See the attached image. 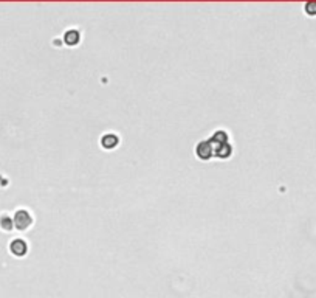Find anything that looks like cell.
Returning <instances> with one entry per match:
<instances>
[{
	"label": "cell",
	"mask_w": 316,
	"mask_h": 298,
	"mask_svg": "<svg viewBox=\"0 0 316 298\" xmlns=\"http://www.w3.org/2000/svg\"><path fill=\"white\" fill-rule=\"evenodd\" d=\"M211 144H220V143H228V137H227V134L225 132H215L214 134V137L211 138V141H210Z\"/></svg>",
	"instance_id": "obj_7"
},
{
	"label": "cell",
	"mask_w": 316,
	"mask_h": 298,
	"mask_svg": "<svg viewBox=\"0 0 316 298\" xmlns=\"http://www.w3.org/2000/svg\"><path fill=\"white\" fill-rule=\"evenodd\" d=\"M14 224H16V227L19 229V230L28 229L30 224H31V216H30V213L26 211V210H19V211L16 213V216H14Z\"/></svg>",
	"instance_id": "obj_1"
},
{
	"label": "cell",
	"mask_w": 316,
	"mask_h": 298,
	"mask_svg": "<svg viewBox=\"0 0 316 298\" xmlns=\"http://www.w3.org/2000/svg\"><path fill=\"white\" fill-rule=\"evenodd\" d=\"M65 42L68 45H76L79 42V33L75 31V30H71V31H67L65 33Z\"/></svg>",
	"instance_id": "obj_6"
},
{
	"label": "cell",
	"mask_w": 316,
	"mask_h": 298,
	"mask_svg": "<svg viewBox=\"0 0 316 298\" xmlns=\"http://www.w3.org/2000/svg\"><path fill=\"white\" fill-rule=\"evenodd\" d=\"M101 143H103L104 148L110 149V148H113V146H116V144H118V137H116V135H113V134H107V135H104V137H103Z\"/></svg>",
	"instance_id": "obj_5"
},
{
	"label": "cell",
	"mask_w": 316,
	"mask_h": 298,
	"mask_svg": "<svg viewBox=\"0 0 316 298\" xmlns=\"http://www.w3.org/2000/svg\"><path fill=\"white\" fill-rule=\"evenodd\" d=\"M197 156L200 157L202 160H208L212 154H214V151H212V144L210 141H202L200 144L197 146Z\"/></svg>",
	"instance_id": "obj_2"
},
{
	"label": "cell",
	"mask_w": 316,
	"mask_h": 298,
	"mask_svg": "<svg viewBox=\"0 0 316 298\" xmlns=\"http://www.w3.org/2000/svg\"><path fill=\"white\" fill-rule=\"evenodd\" d=\"M305 11L309 14H316V2H310L305 5Z\"/></svg>",
	"instance_id": "obj_8"
},
{
	"label": "cell",
	"mask_w": 316,
	"mask_h": 298,
	"mask_svg": "<svg viewBox=\"0 0 316 298\" xmlns=\"http://www.w3.org/2000/svg\"><path fill=\"white\" fill-rule=\"evenodd\" d=\"M11 252H13L14 255H17V256L25 255V253H26V244H25V241H22V239L13 241V244H11Z\"/></svg>",
	"instance_id": "obj_4"
},
{
	"label": "cell",
	"mask_w": 316,
	"mask_h": 298,
	"mask_svg": "<svg viewBox=\"0 0 316 298\" xmlns=\"http://www.w3.org/2000/svg\"><path fill=\"white\" fill-rule=\"evenodd\" d=\"M212 151H214V154L217 156V157L225 159V157H230L231 146H230L228 143H220V144H215V148H212Z\"/></svg>",
	"instance_id": "obj_3"
}]
</instances>
